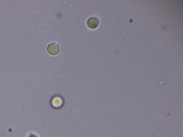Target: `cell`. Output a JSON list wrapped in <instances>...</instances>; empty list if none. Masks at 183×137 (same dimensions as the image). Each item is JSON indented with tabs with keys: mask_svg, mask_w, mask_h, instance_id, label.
I'll return each instance as SVG.
<instances>
[{
	"mask_svg": "<svg viewBox=\"0 0 183 137\" xmlns=\"http://www.w3.org/2000/svg\"><path fill=\"white\" fill-rule=\"evenodd\" d=\"M36 137V136H34V135H31V136L30 137Z\"/></svg>",
	"mask_w": 183,
	"mask_h": 137,
	"instance_id": "obj_3",
	"label": "cell"
},
{
	"mask_svg": "<svg viewBox=\"0 0 183 137\" xmlns=\"http://www.w3.org/2000/svg\"><path fill=\"white\" fill-rule=\"evenodd\" d=\"M99 21L95 17H91L87 21V25L90 29H95L98 26Z\"/></svg>",
	"mask_w": 183,
	"mask_h": 137,
	"instance_id": "obj_2",
	"label": "cell"
},
{
	"mask_svg": "<svg viewBox=\"0 0 183 137\" xmlns=\"http://www.w3.org/2000/svg\"><path fill=\"white\" fill-rule=\"evenodd\" d=\"M48 52L52 55H55L58 54L60 51L58 44L55 43H52L50 44L47 48Z\"/></svg>",
	"mask_w": 183,
	"mask_h": 137,
	"instance_id": "obj_1",
	"label": "cell"
}]
</instances>
